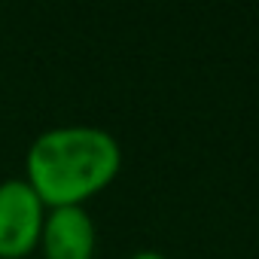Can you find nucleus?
Here are the masks:
<instances>
[{"mask_svg":"<svg viewBox=\"0 0 259 259\" xmlns=\"http://www.w3.org/2000/svg\"><path fill=\"white\" fill-rule=\"evenodd\" d=\"M122 171V147L101 125L67 122L40 132L25 153V180L46 207H85Z\"/></svg>","mask_w":259,"mask_h":259,"instance_id":"nucleus-1","label":"nucleus"},{"mask_svg":"<svg viewBox=\"0 0 259 259\" xmlns=\"http://www.w3.org/2000/svg\"><path fill=\"white\" fill-rule=\"evenodd\" d=\"M49 207L25 177L0 180V259H31Z\"/></svg>","mask_w":259,"mask_h":259,"instance_id":"nucleus-2","label":"nucleus"},{"mask_svg":"<svg viewBox=\"0 0 259 259\" xmlns=\"http://www.w3.org/2000/svg\"><path fill=\"white\" fill-rule=\"evenodd\" d=\"M37 250L43 259H95L98 226L89 207H49Z\"/></svg>","mask_w":259,"mask_h":259,"instance_id":"nucleus-3","label":"nucleus"},{"mask_svg":"<svg viewBox=\"0 0 259 259\" xmlns=\"http://www.w3.org/2000/svg\"><path fill=\"white\" fill-rule=\"evenodd\" d=\"M128 259H168L165 253H159V250H138V253H132Z\"/></svg>","mask_w":259,"mask_h":259,"instance_id":"nucleus-4","label":"nucleus"}]
</instances>
